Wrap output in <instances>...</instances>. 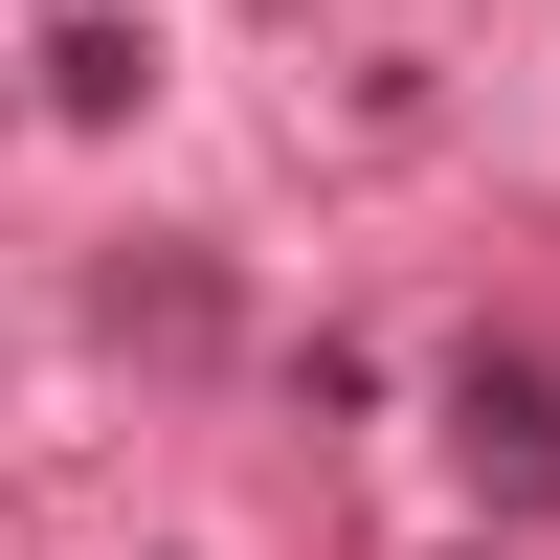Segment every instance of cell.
<instances>
[{"instance_id": "cell-1", "label": "cell", "mask_w": 560, "mask_h": 560, "mask_svg": "<svg viewBox=\"0 0 560 560\" xmlns=\"http://www.w3.org/2000/svg\"><path fill=\"white\" fill-rule=\"evenodd\" d=\"M448 427H471V471H560V382H538V359H471V382H448Z\"/></svg>"}, {"instance_id": "cell-2", "label": "cell", "mask_w": 560, "mask_h": 560, "mask_svg": "<svg viewBox=\"0 0 560 560\" xmlns=\"http://www.w3.org/2000/svg\"><path fill=\"white\" fill-rule=\"evenodd\" d=\"M45 90H68V113H135V90H158V45H135V23H68V45H45Z\"/></svg>"}]
</instances>
